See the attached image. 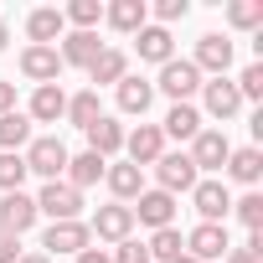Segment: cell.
Here are the masks:
<instances>
[{"instance_id": "6da1fadb", "label": "cell", "mask_w": 263, "mask_h": 263, "mask_svg": "<svg viewBox=\"0 0 263 263\" xmlns=\"http://www.w3.org/2000/svg\"><path fill=\"white\" fill-rule=\"evenodd\" d=\"M21 160H26V176L57 181V176L67 171V145H62V140H52V135H42V140H31V150H26Z\"/></svg>"}, {"instance_id": "7a4b0ae2", "label": "cell", "mask_w": 263, "mask_h": 263, "mask_svg": "<svg viewBox=\"0 0 263 263\" xmlns=\"http://www.w3.org/2000/svg\"><path fill=\"white\" fill-rule=\"evenodd\" d=\"M52 217V222H78V212H83V191H72L67 181H47L42 186V196H36V217Z\"/></svg>"}, {"instance_id": "3957f363", "label": "cell", "mask_w": 263, "mask_h": 263, "mask_svg": "<svg viewBox=\"0 0 263 263\" xmlns=\"http://www.w3.org/2000/svg\"><path fill=\"white\" fill-rule=\"evenodd\" d=\"M42 248H47V258L57 263V253H83V248H93V232H88V222H52L47 227V237H42Z\"/></svg>"}, {"instance_id": "277c9868", "label": "cell", "mask_w": 263, "mask_h": 263, "mask_svg": "<svg viewBox=\"0 0 263 263\" xmlns=\"http://www.w3.org/2000/svg\"><path fill=\"white\" fill-rule=\"evenodd\" d=\"M227 227L222 222H201V227H191L186 232V258H196V263H206V258H227Z\"/></svg>"}, {"instance_id": "5b68a950", "label": "cell", "mask_w": 263, "mask_h": 263, "mask_svg": "<svg viewBox=\"0 0 263 263\" xmlns=\"http://www.w3.org/2000/svg\"><path fill=\"white\" fill-rule=\"evenodd\" d=\"M31 222H36V196H26V191H6L0 196V232L6 237H21Z\"/></svg>"}, {"instance_id": "8992f818", "label": "cell", "mask_w": 263, "mask_h": 263, "mask_svg": "<svg viewBox=\"0 0 263 263\" xmlns=\"http://www.w3.org/2000/svg\"><path fill=\"white\" fill-rule=\"evenodd\" d=\"M227 155H232V145H227L222 129H201V135L191 140V165H196V176H201V171H222Z\"/></svg>"}, {"instance_id": "52a82bcc", "label": "cell", "mask_w": 263, "mask_h": 263, "mask_svg": "<svg viewBox=\"0 0 263 263\" xmlns=\"http://www.w3.org/2000/svg\"><path fill=\"white\" fill-rule=\"evenodd\" d=\"M155 176H160V191H165V196L191 191V186L201 181L196 165H191V155H181V150H176V155H160V160H155Z\"/></svg>"}, {"instance_id": "ba28073f", "label": "cell", "mask_w": 263, "mask_h": 263, "mask_svg": "<svg viewBox=\"0 0 263 263\" xmlns=\"http://www.w3.org/2000/svg\"><path fill=\"white\" fill-rule=\"evenodd\" d=\"M124 150H129V165H155L165 155V135L160 124H140L135 135H124Z\"/></svg>"}, {"instance_id": "9c48e42d", "label": "cell", "mask_w": 263, "mask_h": 263, "mask_svg": "<svg viewBox=\"0 0 263 263\" xmlns=\"http://www.w3.org/2000/svg\"><path fill=\"white\" fill-rule=\"evenodd\" d=\"M155 88H160L165 98H176V103H186V98H191V93L201 88V72H196L191 62H176V57H171V62L160 67V83H155Z\"/></svg>"}, {"instance_id": "30bf717a", "label": "cell", "mask_w": 263, "mask_h": 263, "mask_svg": "<svg viewBox=\"0 0 263 263\" xmlns=\"http://www.w3.org/2000/svg\"><path fill=\"white\" fill-rule=\"evenodd\" d=\"M88 232H98L103 242H124L129 232H135V212H129V206H98L93 212V222H88Z\"/></svg>"}, {"instance_id": "8fae6325", "label": "cell", "mask_w": 263, "mask_h": 263, "mask_svg": "<svg viewBox=\"0 0 263 263\" xmlns=\"http://www.w3.org/2000/svg\"><path fill=\"white\" fill-rule=\"evenodd\" d=\"M191 67H196V72H217V78H222V72L232 67V42H227V36H217V31H206V36L196 42Z\"/></svg>"}, {"instance_id": "7c38bea8", "label": "cell", "mask_w": 263, "mask_h": 263, "mask_svg": "<svg viewBox=\"0 0 263 263\" xmlns=\"http://www.w3.org/2000/svg\"><path fill=\"white\" fill-rule=\"evenodd\" d=\"M21 72H26L36 88L57 83V78H62V57H57V47H26V52H21Z\"/></svg>"}, {"instance_id": "4fadbf2b", "label": "cell", "mask_w": 263, "mask_h": 263, "mask_svg": "<svg viewBox=\"0 0 263 263\" xmlns=\"http://www.w3.org/2000/svg\"><path fill=\"white\" fill-rule=\"evenodd\" d=\"M191 201H196L201 222H222V217L232 212V196H227L222 181H196V186H191Z\"/></svg>"}, {"instance_id": "5bb4252c", "label": "cell", "mask_w": 263, "mask_h": 263, "mask_svg": "<svg viewBox=\"0 0 263 263\" xmlns=\"http://www.w3.org/2000/svg\"><path fill=\"white\" fill-rule=\"evenodd\" d=\"M135 212V222H145V227H171V217H176V196H165V191H140V206H129Z\"/></svg>"}, {"instance_id": "9a60e30c", "label": "cell", "mask_w": 263, "mask_h": 263, "mask_svg": "<svg viewBox=\"0 0 263 263\" xmlns=\"http://www.w3.org/2000/svg\"><path fill=\"white\" fill-rule=\"evenodd\" d=\"M103 52V42H98V31H67L62 36V67H93V57Z\"/></svg>"}, {"instance_id": "2e32d148", "label": "cell", "mask_w": 263, "mask_h": 263, "mask_svg": "<svg viewBox=\"0 0 263 263\" xmlns=\"http://www.w3.org/2000/svg\"><path fill=\"white\" fill-rule=\"evenodd\" d=\"M135 47H140V57H145V62H160V67L176 57L171 26H140V31H135Z\"/></svg>"}, {"instance_id": "e0dca14e", "label": "cell", "mask_w": 263, "mask_h": 263, "mask_svg": "<svg viewBox=\"0 0 263 263\" xmlns=\"http://www.w3.org/2000/svg\"><path fill=\"white\" fill-rule=\"evenodd\" d=\"M201 98H206V114H212V119H232V114L242 108V98H237V88H232L227 78L201 83Z\"/></svg>"}, {"instance_id": "ac0fdd59", "label": "cell", "mask_w": 263, "mask_h": 263, "mask_svg": "<svg viewBox=\"0 0 263 263\" xmlns=\"http://www.w3.org/2000/svg\"><path fill=\"white\" fill-rule=\"evenodd\" d=\"M62 114H67V93H62L57 83H47V88L31 93V114H26L31 124H57Z\"/></svg>"}, {"instance_id": "d6986e66", "label": "cell", "mask_w": 263, "mask_h": 263, "mask_svg": "<svg viewBox=\"0 0 263 263\" xmlns=\"http://www.w3.org/2000/svg\"><path fill=\"white\" fill-rule=\"evenodd\" d=\"M103 171H108V160H103V155H93V150H83V155H67V186H72V191H83V186H98V181H103Z\"/></svg>"}, {"instance_id": "ffe728a7", "label": "cell", "mask_w": 263, "mask_h": 263, "mask_svg": "<svg viewBox=\"0 0 263 263\" xmlns=\"http://www.w3.org/2000/svg\"><path fill=\"white\" fill-rule=\"evenodd\" d=\"M83 135H88V150H93V155H103V160L124 150V129H119V119H108V114H103L98 124H88Z\"/></svg>"}, {"instance_id": "44dd1931", "label": "cell", "mask_w": 263, "mask_h": 263, "mask_svg": "<svg viewBox=\"0 0 263 263\" xmlns=\"http://www.w3.org/2000/svg\"><path fill=\"white\" fill-rule=\"evenodd\" d=\"M145 16H150L145 0H114V6H103V21H108L114 31H140Z\"/></svg>"}, {"instance_id": "7402d4cb", "label": "cell", "mask_w": 263, "mask_h": 263, "mask_svg": "<svg viewBox=\"0 0 263 263\" xmlns=\"http://www.w3.org/2000/svg\"><path fill=\"white\" fill-rule=\"evenodd\" d=\"M103 181H108V191L119 196V206H124L129 196H140V191H145V176H140V165H129V160H124V165H108V171H103Z\"/></svg>"}, {"instance_id": "603a6c76", "label": "cell", "mask_w": 263, "mask_h": 263, "mask_svg": "<svg viewBox=\"0 0 263 263\" xmlns=\"http://www.w3.org/2000/svg\"><path fill=\"white\" fill-rule=\"evenodd\" d=\"M62 11H52V6H42V11H31V21H26V31H31V47H52L57 36H62Z\"/></svg>"}, {"instance_id": "cb8c5ba5", "label": "cell", "mask_w": 263, "mask_h": 263, "mask_svg": "<svg viewBox=\"0 0 263 263\" xmlns=\"http://www.w3.org/2000/svg\"><path fill=\"white\" fill-rule=\"evenodd\" d=\"M160 135H176V140H196V135H201V114H196L191 103H171V114H165V124H160Z\"/></svg>"}, {"instance_id": "d4e9b609", "label": "cell", "mask_w": 263, "mask_h": 263, "mask_svg": "<svg viewBox=\"0 0 263 263\" xmlns=\"http://www.w3.org/2000/svg\"><path fill=\"white\" fill-rule=\"evenodd\" d=\"M150 98H155V83H145V78H119V108H124V114H140V119H145Z\"/></svg>"}, {"instance_id": "484cf974", "label": "cell", "mask_w": 263, "mask_h": 263, "mask_svg": "<svg viewBox=\"0 0 263 263\" xmlns=\"http://www.w3.org/2000/svg\"><path fill=\"white\" fill-rule=\"evenodd\" d=\"M31 140V119L26 114H0V150H6V155H21V145Z\"/></svg>"}, {"instance_id": "4316f807", "label": "cell", "mask_w": 263, "mask_h": 263, "mask_svg": "<svg viewBox=\"0 0 263 263\" xmlns=\"http://www.w3.org/2000/svg\"><path fill=\"white\" fill-rule=\"evenodd\" d=\"M88 78H93V83H119V78H129V57H124L119 47H103V52L93 57Z\"/></svg>"}, {"instance_id": "83f0119b", "label": "cell", "mask_w": 263, "mask_h": 263, "mask_svg": "<svg viewBox=\"0 0 263 263\" xmlns=\"http://www.w3.org/2000/svg\"><path fill=\"white\" fill-rule=\"evenodd\" d=\"M227 176L242 181V186H253V181L263 176V155H258L253 145H248V150H232V155H227Z\"/></svg>"}, {"instance_id": "f1b7e54d", "label": "cell", "mask_w": 263, "mask_h": 263, "mask_svg": "<svg viewBox=\"0 0 263 263\" xmlns=\"http://www.w3.org/2000/svg\"><path fill=\"white\" fill-rule=\"evenodd\" d=\"M67 119H72L78 129L98 124V119H103V108H98V88H88V93H72V98H67Z\"/></svg>"}, {"instance_id": "f546056e", "label": "cell", "mask_w": 263, "mask_h": 263, "mask_svg": "<svg viewBox=\"0 0 263 263\" xmlns=\"http://www.w3.org/2000/svg\"><path fill=\"white\" fill-rule=\"evenodd\" d=\"M145 248H150V263H155V258H160V263H176V258L186 253V237H181L176 227H160V232H155Z\"/></svg>"}, {"instance_id": "4dcf8cb0", "label": "cell", "mask_w": 263, "mask_h": 263, "mask_svg": "<svg viewBox=\"0 0 263 263\" xmlns=\"http://www.w3.org/2000/svg\"><path fill=\"white\" fill-rule=\"evenodd\" d=\"M227 21H232L237 31L263 26V0H232V6H227Z\"/></svg>"}, {"instance_id": "1f68e13d", "label": "cell", "mask_w": 263, "mask_h": 263, "mask_svg": "<svg viewBox=\"0 0 263 263\" xmlns=\"http://www.w3.org/2000/svg\"><path fill=\"white\" fill-rule=\"evenodd\" d=\"M62 21H72L78 31H93V26L103 21V6H98V0H72V6L62 11Z\"/></svg>"}, {"instance_id": "d6a6232c", "label": "cell", "mask_w": 263, "mask_h": 263, "mask_svg": "<svg viewBox=\"0 0 263 263\" xmlns=\"http://www.w3.org/2000/svg\"><path fill=\"white\" fill-rule=\"evenodd\" d=\"M232 212L242 217V227H248V232H263V196H258V191H248L242 201H232Z\"/></svg>"}, {"instance_id": "836d02e7", "label": "cell", "mask_w": 263, "mask_h": 263, "mask_svg": "<svg viewBox=\"0 0 263 263\" xmlns=\"http://www.w3.org/2000/svg\"><path fill=\"white\" fill-rule=\"evenodd\" d=\"M21 181H26V160L0 150V191H21Z\"/></svg>"}, {"instance_id": "e575fe53", "label": "cell", "mask_w": 263, "mask_h": 263, "mask_svg": "<svg viewBox=\"0 0 263 263\" xmlns=\"http://www.w3.org/2000/svg\"><path fill=\"white\" fill-rule=\"evenodd\" d=\"M232 88H237V98H263V62H248Z\"/></svg>"}, {"instance_id": "d590c367", "label": "cell", "mask_w": 263, "mask_h": 263, "mask_svg": "<svg viewBox=\"0 0 263 263\" xmlns=\"http://www.w3.org/2000/svg\"><path fill=\"white\" fill-rule=\"evenodd\" d=\"M108 263H150V248H145V242H135V237H124V242L108 253Z\"/></svg>"}, {"instance_id": "8d00e7d4", "label": "cell", "mask_w": 263, "mask_h": 263, "mask_svg": "<svg viewBox=\"0 0 263 263\" xmlns=\"http://www.w3.org/2000/svg\"><path fill=\"white\" fill-rule=\"evenodd\" d=\"M191 6H186V0H155V16H160V26H171V21H181Z\"/></svg>"}, {"instance_id": "74e56055", "label": "cell", "mask_w": 263, "mask_h": 263, "mask_svg": "<svg viewBox=\"0 0 263 263\" xmlns=\"http://www.w3.org/2000/svg\"><path fill=\"white\" fill-rule=\"evenodd\" d=\"M21 258V237H6L0 232V263H16Z\"/></svg>"}, {"instance_id": "f35d334b", "label": "cell", "mask_w": 263, "mask_h": 263, "mask_svg": "<svg viewBox=\"0 0 263 263\" xmlns=\"http://www.w3.org/2000/svg\"><path fill=\"white\" fill-rule=\"evenodd\" d=\"M16 108V83H0V114Z\"/></svg>"}, {"instance_id": "ab89813d", "label": "cell", "mask_w": 263, "mask_h": 263, "mask_svg": "<svg viewBox=\"0 0 263 263\" xmlns=\"http://www.w3.org/2000/svg\"><path fill=\"white\" fill-rule=\"evenodd\" d=\"M227 263H263V258L248 253V248H227Z\"/></svg>"}, {"instance_id": "60d3db41", "label": "cell", "mask_w": 263, "mask_h": 263, "mask_svg": "<svg viewBox=\"0 0 263 263\" xmlns=\"http://www.w3.org/2000/svg\"><path fill=\"white\" fill-rule=\"evenodd\" d=\"M78 263H108V253H103V248H83V253H78Z\"/></svg>"}, {"instance_id": "b9f144b4", "label": "cell", "mask_w": 263, "mask_h": 263, "mask_svg": "<svg viewBox=\"0 0 263 263\" xmlns=\"http://www.w3.org/2000/svg\"><path fill=\"white\" fill-rule=\"evenodd\" d=\"M16 263H52V258H47V253H21Z\"/></svg>"}, {"instance_id": "7bdbcfd3", "label": "cell", "mask_w": 263, "mask_h": 263, "mask_svg": "<svg viewBox=\"0 0 263 263\" xmlns=\"http://www.w3.org/2000/svg\"><path fill=\"white\" fill-rule=\"evenodd\" d=\"M6 42H11V31H6V26H0V52H6Z\"/></svg>"}, {"instance_id": "ee69618b", "label": "cell", "mask_w": 263, "mask_h": 263, "mask_svg": "<svg viewBox=\"0 0 263 263\" xmlns=\"http://www.w3.org/2000/svg\"><path fill=\"white\" fill-rule=\"evenodd\" d=\"M176 263H196V258H186V253H181V258H176Z\"/></svg>"}]
</instances>
